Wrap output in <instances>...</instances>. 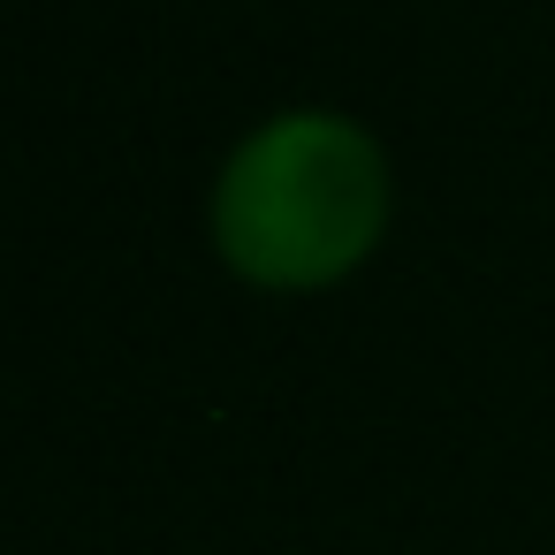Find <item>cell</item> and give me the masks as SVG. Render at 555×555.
<instances>
[{
  "mask_svg": "<svg viewBox=\"0 0 555 555\" xmlns=\"http://www.w3.org/2000/svg\"><path fill=\"white\" fill-rule=\"evenodd\" d=\"M396 221L388 145L343 107H274L206 183V244L259 297H320L350 282Z\"/></svg>",
  "mask_w": 555,
  "mask_h": 555,
  "instance_id": "1",
  "label": "cell"
}]
</instances>
